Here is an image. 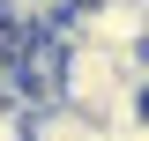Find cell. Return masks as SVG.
<instances>
[{
  "label": "cell",
  "instance_id": "6da1fadb",
  "mask_svg": "<svg viewBox=\"0 0 149 141\" xmlns=\"http://www.w3.org/2000/svg\"><path fill=\"white\" fill-rule=\"evenodd\" d=\"M30 141H112V126L97 119V111H82V104H37L30 111Z\"/></svg>",
  "mask_w": 149,
  "mask_h": 141
},
{
  "label": "cell",
  "instance_id": "7a4b0ae2",
  "mask_svg": "<svg viewBox=\"0 0 149 141\" xmlns=\"http://www.w3.org/2000/svg\"><path fill=\"white\" fill-rule=\"evenodd\" d=\"M22 37H30V30H15V22L0 15V67H15V52H22Z\"/></svg>",
  "mask_w": 149,
  "mask_h": 141
}]
</instances>
